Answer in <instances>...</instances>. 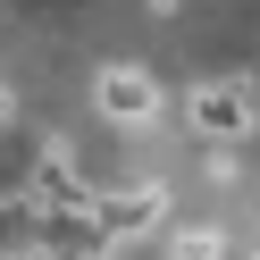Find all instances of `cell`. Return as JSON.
I'll use <instances>...</instances> for the list:
<instances>
[{"mask_svg": "<svg viewBox=\"0 0 260 260\" xmlns=\"http://www.w3.org/2000/svg\"><path fill=\"white\" fill-rule=\"evenodd\" d=\"M168 260H226V235L210 218H168Z\"/></svg>", "mask_w": 260, "mask_h": 260, "instance_id": "52a82bcc", "label": "cell"}, {"mask_svg": "<svg viewBox=\"0 0 260 260\" xmlns=\"http://www.w3.org/2000/svg\"><path fill=\"white\" fill-rule=\"evenodd\" d=\"M34 193L42 210H51V218H84L92 202H101V193L84 185V168H76V143H42V159H34Z\"/></svg>", "mask_w": 260, "mask_h": 260, "instance_id": "3957f363", "label": "cell"}, {"mask_svg": "<svg viewBox=\"0 0 260 260\" xmlns=\"http://www.w3.org/2000/svg\"><path fill=\"white\" fill-rule=\"evenodd\" d=\"M92 226L109 243H135V235H168V185H126V193H101L92 202Z\"/></svg>", "mask_w": 260, "mask_h": 260, "instance_id": "277c9868", "label": "cell"}, {"mask_svg": "<svg viewBox=\"0 0 260 260\" xmlns=\"http://www.w3.org/2000/svg\"><path fill=\"white\" fill-rule=\"evenodd\" d=\"M42 218L51 210L34 193H0V260H34L42 252Z\"/></svg>", "mask_w": 260, "mask_h": 260, "instance_id": "8992f818", "label": "cell"}, {"mask_svg": "<svg viewBox=\"0 0 260 260\" xmlns=\"http://www.w3.org/2000/svg\"><path fill=\"white\" fill-rule=\"evenodd\" d=\"M118 252V243L101 235V226H92V210L84 218H42V252L34 260H109Z\"/></svg>", "mask_w": 260, "mask_h": 260, "instance_id": "5b68a950", "label": "cell"}, {"mask_svg": "<svg viewBox=\"0 0 260 260\" xmlns=\"http://www.w3.org/2000/svg\"><path fill=\"white\" fill-rule=\"evenodd\" d=\"M252 260H260V252H252Z\"/></svg>", "mask_w": 260, "mask_h": 260, "instance_id": "ba28073f", "label": "cell"}, {"mask_svg": "<svg viewBox=\"0 0 260 260\" xmlns=\"http://www.w3.org/2000/svg\"><path fill=\"white\" fill-rule=\"evenodd\" d=\"M92 109H101L109 126H151L159 118V76L135 68V59H118V68L92 76Z\"/></svg>", "mask_w": 260, "mask_h": 260, "instance_id": "7a4b0ae2", "label": "cell"}, {"mask_svg": "<svg viewBox=\"0 0 260 260\" xmlns=\"http://www.w3.org/2000/svg\"><path fill=\"white\" fill-rule=\"evenodd\" d=\"M185 126L210 135V143H243L260 126V101H252V84H193L185 92Z\"/></svg>", "mask_w": 260, "mask_h": 260, "instance_id": "6da1fadb", "label": "cell"}]
</instances>
